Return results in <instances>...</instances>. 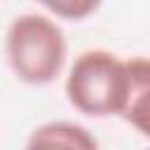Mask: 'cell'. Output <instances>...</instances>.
<instances>
[{"label": "cell", "mask_w": 150, "mask_h": 150, "mask_svg": "<svg viewBox=\"0 0 150 150\" xmlns=\"http://www.w3.org/2000/svg\"><path fill=\"white\" fill-rule=\"evenodd\" d=\"M134 82V59H120L108 49L77 54L66 77L68 103L89 117L122 115Z\"/></svg>", "instance_id": "6da1fadb"}, {"label": "cell", "mask_w": 150, "mask_h": 150, "mask_svg": "<svg viewBox=\"0 0 150 150\" xmlns=\"http://www.w3.org/2000/svg\"><path fill=\"white\" fill-rule=\"evenodd\" d=\"M5 54L16 80L42 87L61 75L68 45L63 30L52 19L42 14H21L7 28Z\"/></svg>", "instance_id": "7a4b0ae2"}, {"label": "cell", "mask_w": 150, "mask_h": 150, "mask_svg": "<svg viewBox=\"0 0 150 150\" xmlns=\"http://www.w3.org/2000/svg\"><path fill=\"white\" fill-rule=\"evenodd\" d=\"M28 148H75V150H94L98 143L84 129L82 124L66 122V120H54L35 127L30 131V138L26 143Z\"/></svg>", "instance_id": "3957f363"}, {"label": "cell", "mask_w": 150, "mask_h": 150, "mask_svg": "<svg viewBox=\"0 0 150 150\" xmlns=\"http://www.w3.org/2000/svg\"><path fill=\"white\" fill-rule=\"evenodd\" d=\"M148 91H150V66L145 56H134V82L127 98L122 117L136 127L141 134H148Z\"/></svg>", "instance_id": "277c9868"}, {"label": "cell", "mask_w": 150, "mask_h": 150, "mask_svg": "<svg viewBox=\"0 0 150 150\" xmlns=\"http://www.w3.org/2000/svg\"><path fill=\"white\" fill-rule=\"evenodd\" d=\"M35 2H40L52 14L68 19V21H82L91 16L101 5V0H35Z\"/></svg>", "instance_id": "5b68a950"}]
</instances>
